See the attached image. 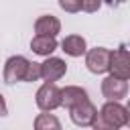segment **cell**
Wrapping results in <instances>:
<instances>
[{
  "label": "cell",
  "mask_w": 130,
  "mask_h": 130,
  "mask_svg": "<svg viewBox=\"0 0 130 130\" xmlns=\"http://www.w3.org/2000/svg\"><path fill=\"white\" fill-rule=\"evenodd\" d=\"M128 122H130L128 108L122 106L116 100H108L102 106V110L95 114L91 128H95V130H118V128L128 126Z\"/></svg>",
  "instance_id": "1"
},
{
  "label": "cell",
  "mask_w": 130,
  "mask_h": 130,
  "mask_svg": "<svg viewBox=\"0 0 130 130\" xmlns=\"http://www.w3.org/2000/svg\"><path fill=\"white\" fill-rule=\"evenodd\" d=\"M35 102L37 106L43 110V112H53L61 106V89L53 83V81H45L39 89H37V95H35Z\"/></svg>",
  "instance_id": "2"
},
{
  "label": "cell",
  "mask_w": 130,
  "mask_h": 130,
  "mask_svg": "<svg viewBox=\"0 0 130 130\" xmlns=\"http://www.w3.org/2000/svg\"><path fill=\"white\" fill-rule=\"evenodd\" d=\"M110 57H112V51L106 49V47H95V49H89L85 51V65L91 73H108L110 69Z\"/></svg>",
  "instance_id": "3"
},
{
  "label": "cell",
  "mask_w": 130,
  "mask_h": 130,
  "mask_svg": "<svg viewBox=\"0 0 130 130\" xmlns=\"http://www.w3.org/2000/svg\"><path fill=\"white\" fill-rule=\"evenodd\" d=\"M26 65H28V59L22 57V55L8 57L6 63H4V83L12 85V83H18V81H24Z\"/></svg>",
  "instance_id": "4"
},
{
  "label": "cell",
  "mask_w": 130,
  "mask_h": 130,
  "mask_svg": "<svg viewBox=\"0 0 130 130\" xmlns=\"http://www.w3.org/2000/svg\"><path fill=\"white\" fill-rule=\"evenodd\" d=\"M108 71L112 75H116V77H122V79H128L130 77V55H128L126 45H120L116 51H112L110 69Z\"/></svg>",
  "instance_id": "5"
},
{
  "label": "cell",
  "mask_w": 130,
  "mask_h": 130,
  "mask_svg": "<svg viewBox=\"0 0 130 130\" xmlns=\"http://www.w3.org/2000/svg\"><path fill=\"white\" fill-rule=\"evenodd\" d=\"M102 93H104V98H108V100L120 102L122 98L128 95V79H122V77H116V75L110 73V75L102 81Z\"/></svg>",
  "instance_id": "6"
},
{
  "label": "cell",
  "mask_w": 130,
  "mask_h": 130,
  "mask_svg": "<svg viewBox=\"0 0 130 130\" xmlns=\"http://www.w3.org/2000/svg\"><path fill=\"white\" fill-rule=\"evenodd\" d=\"M67 73V63L59 57H49L47 55V61L41 63V79L45 81H59L63 75Z\"/></svg>",
  "instance_id": "7"
},
{
  "label": "cell",
  "mask_w": 130,
  "mask_h": 130,
  "mask_svg": "<svg viewBox=\"0 0 130 130\" xmlns=\"http://www.w3.org/2000/svg\"><path fill=\"white\" fill-rule=\"evenodd\" d=\"M69 114H71L73 124L85 128V126H91V122H93V118H95V114H98V108H95L89 100H83L81 104L69 108Z\"/></svg>",
  "instance_id": "8"
},
{
  "label": "cell",
  "mask_w": 130,
  "mask_h": 130,
  "mask_svg": "<svg viewBox=\"0 0 130 130\" xmlns=\"http://www.w3.org/2000/svg\"><path fill=\"white\" fill-rule=\"evenodd\" d=\"M35 32L37 35H49V37H57L61 32V22L57 16L53 14H45V16H39L37 22H35Z\"/></svg>",
  "instance_id": "9"
},
{
  "label": "cell",
  "mask_w": 130,
  "mask_h": 130,
  "mask_svg": "<svg viewBox=\"0 0 130 130\" xmlns=\"http://www.w3.org/2000/svg\"><path fill=\"white\" fill-rule=\"evenodd\" d=\"M83 100H87V91L79 85H67V87L61 89V106L67 108V110L81 104Z\"/></svg>",
  "instance_id": "10"
},
{
  "label": "cell",
  "mask_w": 130,
  "mask_h": 130,
  "mask_svg": "<svg viewBox=\"0 0 130 130\" xmlns=\"http://www.w3.org/2000/svg\"><path fill=\"white\" fill-rule=\"evenodd\" d=\"M61 49H63L65 55H69V57H81V55H85V51H87V43H85V39H83L81 35H69V37L63 39Z\"/></svg>",
  "instance_id": "11"
},
{
  "label": "cell",
  "mask_w": 130,
  "mask_h": 130,
  "mask_svg": "<svg viewBox=\"0 0 130 130\" xmlns=\"http://www.w3.org/2000/svg\"><path fill=\"white\" fill-rule=\"evenodd\" d=\"M30 49L37 55L47 57L57 49V41H55V37H49V35H35L32 41H30Z\"/></svg>",
  "instance_id": "12"
},
{
  "label": "cell",
  "mask_w": 130,
  "mask_h": 130,
  "mask_svg": "<svg viewBox=\"0 0 130 130\" xmlns=\"http://www.w3.org/2000/svg\"><path fill=\"white\" fill-rule=\"evenodd\" d=\"M61 122L53 114H39L35 118V130H59Z\"/></svg>",
  "instance_id": "13"
},
{
  "label": "cell",
  "mask_w": 130,
  "mask_h": 130,
  "mask_svg": "<svg viewBox=\"0 0 130 130\" xmlns=\"http://www.w3.org/2000/svg\"><path fill=\"white\" fill-rule=\"evenodd\" d=\"M37 79H41V63L28 61L26 73H24V81H37Z\"/></svg>",
  "instance_id": "14"
},
{
  "label": "cell",
  "mask_w": 130,
  "mask_h": 130,
  "mask_svg": "<svg viewBox=\"0 0 130 130\" xmlns=\"http://www.w3.org/2000/svg\"><path fill=\"white\" fill-rule=\"evenodd\" d=\"M59 6H61L65 12L75 14V12L81 10V0H59Z\"/></svg>",
  "instance_id": "15"
},
{
  "label": "cell",
  "mask_w": 130,
  "mask_h": 130,
  "mask_svg": "<svg viewBox=\"0 0 130 130\" xmlns=\"http://www.w3.org/2000/svg\"><path fill=\"white\" fill-rule=\"evenodd\" d=\"M102 4H104V0H81V10H85V12H95Z\"/></svg>",
  "instance_id": "16"
},
{
  "label": "cell",
  "mask_w": 130,
  "mask_h": 130,
  "mask_svg": "<svg viewBox=\"0 0 130 130\" xmlns=\"http://www.w3.org/2000/svg\"><path fill=\"white\" fill-rule=\"evenodd\" d=\"M8 114V106H6V100H4V95L0 93V116H6Z\"/></svg>",
  "instance_id": "17"
},
{
  "label": "cell",
  "mask_w": 130,
  "mask_h": 130,
  "mask_svg": "<svg viewBox=\"0 0 130 130\" xmlns=\"http://www.w3.org/2000/svg\"><path fill=\"white\" fill-rule=\"evenodd\" d=\"M116 2H126V0H116Z\"/></svg>",
  "instance_id": "18"
}]
</instances>
